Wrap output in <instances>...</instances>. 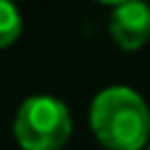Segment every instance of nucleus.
I'll return each instance as SVG.
<instances>
[{"label":"nucleus","instance_id":"1","mask_svg":"<svg viewBox=\"0 0 150 150\" xmlns=\"http://www.w3.org/2000/svg\"><path fill=\"white\" fill-rule=\"evenodd\" d=\"M90 127L108 150H140L150 134V111L129 87H108L95 95Z\"/></svg>","mask_w":150,"mask_h":150},{"label":"nucleus","instance_id":"2","mask_svg":"<svg viewBox=\"0 0 150 150\" xmlns=\"http://www.w3.org/2000/svg\"><path fill=\"white\" fill-rule=\"evenodd\" d=\"M13 134L24 150H61L71 137L69 108L50 95L26 98L18 105Z\"/></svg>","mask_w":150,"mask_h":150},{"label":"nucleus","instance_id":"3","mask_svg":"<svg viewBox=\"0 0 150 150\" xmlns=\"http://www.w3.org/2000/svg\"><path fill=\"white\" fill-rule=\"evenodd\" d=\"M111 37L124 50H137L150 40V5L145 3H119L108 21Z\"/></svg>","mask_w":150,"mask_h":150},{"label":"nucleus","instance_id":"4","mask_svg":"<svg viewBox=\"0 0 150 150\" xmlns=\"http://www.w3.org/2000/svg\"><path fill=\"white\" fill-rule=\"evenodd\" d=\"M21 34V13L16 5L0 0V47H8Z\"/></svg>","mask_w":150,"mask_h":150},{"label":"nucleus","instance_id":"5","mask_svg":"<svg viewBox=\"0 0 150 150\" xmlns=\"http://www.w3.org/2000/svg\"><path fill=\"white\" fill-rule=\"evenodd\" d=\"M148 150H150V148H148Z\"/></svg>","mask_w":150,"mask_h":150}]
</instances>
